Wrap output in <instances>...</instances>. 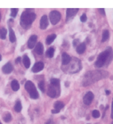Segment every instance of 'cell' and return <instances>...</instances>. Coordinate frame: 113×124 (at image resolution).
Instances as JSON below:
<instances>
[{
	"label": "cell",
	"mask_w": 113,
	"mask_h": 124,
	"mask_svg": "<svg viewBox=\"0 0 113 124\" xmlns=\"http://www.w3.org/2000/svg\"><path fill=\"white\" fill-rule=\"evenodd\" d=\"M43 69H44V63L42 62H37L35 63L33 68H32V71L33 72H39Z\"/></svg>",
	"instance_id": "9c48e42d"
},
{
	"label": "cell",
	"mask_w": 113,
	"mask_h": 124,
	"mask_svg": "<svg viewBox=\"0 0 113 124\" xmlns=\"http://www.w3.org/2000/svg\"><path fill=\"white\" fill-rule=\"evenodd\" d=\"M49 19L53 25H55L61 20V14L58 11H52L49 14Z\"/></svg>",
	"instance_id": "277c9868"
},
{
	"label": "cell",
	"mask_w": 113,
	"mask_h": 124,
	"mask_svg": "<svg viewBox=\"0 0 113 124\" xmlns=\"http://www.w3.org/2000/svg\"><path fill=\"white\" fill-rule=\"evenodd\" d=\"M109 37H110V31H104L102 32V42H105L109 39Z\"/></svg>",
	"instance_id": "44dd1931"
},
{
	"label": "cell",
	"mask_w": 113,
	"mask_h": 124,
	"mask_svg": "<svg viewBox=\"0 0 113 124\" xmlns=\"http://www.w3.org/2000/svg\"><path fill=\"white\" fill-rule=\"evenodd\" d=\"M2 70H3L4 73L6 74H8V73H11L12 70H13V65H12L11 62H7L6 64H5L2 68Z\"/></svg>",
	"instance_id": "30bf717a"
},
{
	"label": "cell",
	"mask_w": 113,
	"mask_h": 124,
	"mask_svg": "<svg viewBox=\"0 0 113 124\" xmlns=\"http://www.w3.org/2000/svg\"><path fill=\"white\" fill-rule=\"evenodd\" d=\"M59 88L60 87H54L50 85L49 87H48V90H47V95L52 98H54V97H57V96L59 95Z\"/></svg>",
	"instance_id": "5b68a950"
},
{
	"label": "cell",
	"mask_w": 113,
	"mask_h": 124,
	"mask_svg": "<svg viewBox=\"0 0 113 124\" xmlns=\"http://www.w3.org/2000/svg\"><path fill=\"white\" fill-rule=\"evenodd\" d=\"M63 106H64V104L62 103V102H61V101H57L55 104H54V110H57V111H59L60 112V110L61 109H62L63 108Z\"/></svg>",
	"instance_id": "d6986e66"
},
{
	"label": "cell",
	"mask_w": 113,
	"mask_h": 124,
	"mask_svg": "<svg viewBox=\"0 0 113 124\" xmlns=\"http://www.w3.org/2000/svg\"><path fill=\"white\" fill-rule=\"evenodd\" d=\"M110 53L109 50L104 51V52H102L101 54H99L98 57H97V60H96V62H95L96 67L97 68L102 67V66L104 65L105 62H106L107 59L109 58V55H110Z\"/></svg>",
	"instance_id": "7a4b0ae2"
},
{
	"label": "cell",
	"mask_w": 113,
	"mask_h": 124,
	"mask_svg": "<svg viewBox=\"0 0 113 124\" xmlns=\"http://www.w3.org/2000/svg\"><path fill=\"white\" fill-rule=\"evenodd\" d=\"M54 48L50 47L46 51V56L49 57V58H52V57L54 56Z\"/></svg>",
	"instance_id": "603a6c76"
},
{
	"label": "cell",
	"mask_w": 113,
	"mask_h": 124,
	"mask_svg": "<svg viewBox=\"0 0 113 124\" xmlns=\"http://www.w3.org/2000/svg\"><path fill=\"white\" fill-rule=\"evenodd\" d=\"M17 13H18L17 8H13L11 10V16L13 17V18H14V17L17 15Z\"/></svg>",
	"instance_id": "4316f807"
},
{
	"label": "cell",
	"mask_w": 113,
	"mask_h": 124,
	"mask_svg": "<svg viewBox=\"0 0 113 124\" xmlns=\"http://www.w3.org/2000/svg\"><path fill=\"white\" fill-rule=\"evenodd\" d=\"M92 115H93V118H99L100 117V112L98 110H93V113H92Z\"/></svg>",
	"instance_id": "484cf974"
},
{
	"label": "cell",
	"mask_w": 113,
	"mask_h": 124,
	"mask_svg": "<svg viewBox=\"0 0 113 124\" xmlns=\"http://www.w3.org/2000/svg\"><path fill=\"white\" fill-rule=\"evenodd\" d=\"M45 124H54V122H53V121H52V120H49V121H48Z\"/></svg>",
	"instance_id": "d6a6232c"
},
{
	"label": "cell",
	"mask_w": 113,
	"mask_h": 124,
	"mask_svg": "<svg viewBox=\"0 0 113 124\" xmlns=\"http://www.w3.org/2000/svg\"><path fill=\"white\" fill-rule=\"evenodd\" d=\"M38 87H39L40 90L42 91V92H44V91H45V82L40 81L39 83H38Z\"/></svg>",
	"instance_id": "83f0119b"
},
{
	"label": "cell",
	"mask_w": 113,
	"mask_h": 124,
	"mask_svg": "<svg viewBox=\"0 0 113 124\" xmlns=\"http://www.w3.org/2000/svg\"><path fill=\"white\" fill-rule=\"evenodd\" d=\"M37 39V36H36V35H32V36L29 38V39H28V47L32 49L34 46H36Z\"/></svg>",
	"instance_id": "52a82bcc"
},
{
	"label": "cell",
	"mask_w": 113,
	"mask_h": 124,
	"mask_svg": "<svg viewBox=\"0 0 113 124\" xmlns=\"http://www.w3.org/2000/svg\"><path fill=\"white\" fill-rule=\"evenodd\" d=\"M48 26V17L46 15H43L41 20H40V29L45 30Z\"/></svg>",
	"instance_id": "ba28073f"
},
{
	"label": "cell",
	"mask_w": 113,
	"mask_h": 124,
	"mask_svg": "<svg viewBox=\"0 0 113 124\" xmlns=\"http://www.w3.org/2000/svg\"><path fill=\"white\" fill-rule=\"evenodd\" d=\"M111 124H113V122H112V123H111Z\"/></svg>",
	"instance_id": "ab89813d"
},
{
	"label": "cell",
	"mask_w": 113,
	"mask_h": 124,
	"mask_svg": "<svg viewBox=\"0 0 113 124\" xmlns=\"http://www.w3.org/2000/svg\"><path fill=\"white\" fill-rule=\"evenodd\" d=\"M35 52L37 53V54H43V52H44V46H43L42 43H37L36 46H35Z\"/></svg>",
	"instance_id": "4fadbf2b"
},
{
	"label": "cell",
	"mask_w": 113,
	"mask_h": 124,
	"mask_svg": "<svg viewBox=\"0 0 113 124\" xmlns=\"http://www.w3.org/2000/svg\"><path fill=\"white\" fill-rule=\"evenodd\" d=\"M86 14H83L82 15H81V17H80V21L82 22V23H85V22H86Z\"/></svg>",
	"instance_id": "f1b7e54d"
},
{
	"label": "cell",
	"mask_w": 113,
	"mask_h": 124,
	"mask_svg": "<svg viewBox=\"0 0 113 124\" xmlns=\"http://www.w3.org/2000/svg\"><path fill=\"white\" fill-rule=\"evenodd\" d=\"M0 20H1V13H0Z\"/></svg>",
	"instance_id": "74e56055"
},
{
	"label": "cell",
	"mask_w": 113,
	"mask_h": 124,
	"mask_svg": "<svg viewBox=\"0 0 113 124\" xmlns=\"http://www.w3.org/2000/svg\"><path fill=\"white\" fill-rule=\"evenodd\" d=\"M56 39V35L55 34H52V35H49L47 38H46V40H45V42L47 45H50L52 43L54 42V40Z\"/></svg>",
	"instance_id": "2e32d148"
},
{
	"label": "cell",
	"mask_w": 113,
	"mask_h": 124,
	"mask_svg": "<svg viewBox=\"0 0 113 124\" xmlns=\"http://www.w3.org/2000/svg\"><path fill=\"white\" fill-rule=\"evenodd\" d=\"M9 38H10V41L11 42H15L16 40V37H15V34H14V31H13V29L10 28L9 29Z\"/></svg>",
	"instance_id": "ac0fdd59"
},
{
	"label": "cell",
	"mask_w": 113,
	"mask_h": 124,
	"mask_svg": "<svg viewBox=\"0 0 113 124\" xmlns=\"http://www.w3.org/2000/svg\"><path fill=\"white\" fill-rule=\"evenodd\" d=\"M36 19V14L34 13L29 12L28 9H27L25 12H23L21 17V25L24 29H28L30 27L31 23H33Z\"/></svg>",
	"instance_id": "6da1fadb"
},
{
	"label": "cell",
	"mask_w": 113,
	"mask_h": 124,
	"mask_svg": "<svg viewBox=\"0 0 113 124\" xmlns=\"http://www.w3.org/2000/svg\"><path fill=\"white\" fill-rule=\"evenodd\" d=\"M105 93L107 94V95H109V94H110V91H109V90H106V91H105Z\"/></svg>",
	"instance_id": "d590c367"
},
{
	"label": "cell",
	"mask_w": 113,
	"mask_h": 124,
	"mask_svg": "<svg viewBox=\"0 0 113 124\" xmlns=\"http://www.w3.org/2000/svg\"><path fill=\"white\" fill-rule=\"evenodd\" d=\"M62 64H63V65H68L69 63L71 62V58L68 54L63 53V54H62Z\"/></svg>",
	"instance_id": "8fae6325"
},
{
	"label": "cell",
	"mask_w": 113,
	"mask_h": 124,
	"mask_svg": "<svg viewBox=\"0 0 113 124\" xmlns=\"http://www.w3.org/2000/svg\"><path fill=\"white\" fill-rule=\"evenodd\" d=\"M99 11H100V13H102V15H105V12H104V9H99Z\"/></svg>",
	"instance_id": "1f68e13d"
},
{
	"label": "cell",
	"mask_w": 113,
	"mask_h": 124,
	"mask_svg": "<svg viewBox=\"0 0 113 124\" xmlns=\"http://www.w3.org/2000/svg\"><path fill=\"white\" fill-rule=\"evenodd\" d=\"M93 100V94L92 93V92H90V91L85 94V96H84V98H83V101H84L85 104H86V105L91 104V103H92Z\"/></svg>",
	"instance_id": "8992f818"
},
{
	"label": "cell",
	"mask_w": 113,
	"mask_h": 124,
	"mask_svg": "<svg viewBox=\"0 0 113 124\" xmlns=\"http://www.w3.org/2000/svg\"><path fill=\"white\" fill-rule=\"evenodd\" d=\"M6 34H7V31L5 28L3 27H0V39H5L6 37Z\"/></svg>",
	"instance_id": "ffe728a7"
},
{
	"label": "cell",
	"mask_w": 113,
	"mask_h": 124,
	"mask_svg": "<svg viewBox=\"0 0 113 124\" xmlns=\"http://www.w3.org/2000/svg\"><path fill=\"white\" fill-rule=\"evenodd\" d=\"M50 82H51L52 86L56 87H60V80L58 79H52L51 80H50Z\"/></svg>",
	"instance_id": "7402d4cb"
},
{
	"label": "cell",
	"mask_w": 113,
	"mask_h": 124,
	"mask_svg": "<svg viewBox=\"0 0 113 124\" xmlns=\"http://www.w3.org/2000/svg\"><path fill=\"white\" fill-rule=\"evenodd\" d=\"M25 89L28 92L29 96L31 98L33 99H37L38 98V93H37V89L35 85L31 81H27L25 84Z\"/></svg>",
	"instance_id": "3957f363"
},
{
	"label": "cell",
	"mask_w": 113,
	"mask_h": 124,
	"mask_svg": "<svg viewBox=\"0 0 113 124\" xmlns=\"http://www.w3.org/2000/svg\"><path fill=\"white\" fill-rule=\"evenodd\" d=\"M3 119H4V121H5V122H10L11 120H12V115L9 113H7L4 115Z\"/></svg>",
	"instance_id": "d4e9b609"
},
{
	"label": "cell",
	"mask_w": 113,
	"mask_h": 124,
	"mask_svg": "<svg viewBox=\"0 0 113 124\" xmlns=\"http://www.w3.org/2000/svg\"><path fill=\"white\" fill-rule=\"evenodd\" d=\"M78 12V8H74V9H71V8H69L66 10V14H67V18H71V17L74 16L75 14H77V13Z\"/></svg>",
	"instance_id": "7c38bea8"
},
{
	"label": "cell",
	"mask_w": 113,
	"mask_h": 124,
	"mask_svg": "<svg viewBox=\"0 0 113 124\" xmlns=\"http://www.w3.org/2000/svg\"><path fill=\"white\" fill-rule=\"evenodd\" d=\"M78 39H76V40H74L73 44H74V46H78Z\"/></svg>",
	"instance_id": "4dcf8cb0"
},
{
	"label": "cell",
	"mask_w": 113,
	"mask_h": 124,
	"mask_svg": "<svg viewBox=\"0 0 113 124\" xmlns=\"http://www.w3.org/2000/svg\"><path fill=\"white\" fill-rule=\"evenodd\" d=\"M0 124H2V123H1V122H0Z\"/></svg>",
	"instance_id": "f35d334b"
},
{
	"label": "cell",
	"mask_w": 113,
	"mask_h": 124,
	"mask_svg": "<svg viewBox=\"0 0 113 124\" xmlns=\"http://www.w3.org/2000/svg\"><path fill=\"white\" fill-rule=\"evenodd\" d=\"M52 113H59V111H57V110H54H54L52 111Z\"/></svg>",
	"instance_id": "836d02e7"
},
{
	"label": "cell",
	"mask_w": 113,
	"mask_h": 124,
	"mask_svg": "<svg viewBox=\"0 0 113 124\" xmlns=\"http://www.w3.org/2000/svg\"><path fill=\"white\" fill-rule=\"evenodd\" d=\"M22 62H23V64H24V66H25V68H29V66H30V60H29V58H28V55H24L23 56V59H22Z\"/></svg>",
	"instance_id": "9a60e30c"
},
{
	"label": "cell",
	"mask_w": 113,
	"mask_h": 124,
	"mask_svg": "<svg viewBox=\"0 0 113 124\" xmlns=\"http://www.w3.org/2000/svg\"><path fill=\"white\" fill-rule=\"evenodd\" d=\"M21 62V57H18L17 59H16V62Z\"/></svg>",
	"instance_id": "e575fe53"
},
{
	"label": "cell",
	"mask_w": 113,
	"mask_h": 124,
	"mask_svg": "<svg viewBox=\"0 0 113 124\" xmlns=\"http://www.w3.org/2000/svg\"><path fill=\"white\" fill-rule=\"evenodd\" d=\"M1 59H2V56H1V54H0V61H1Z\"/></svg>",
	"instance_id": "8d00e7d4"
},
{
	"label": "cell",
	"mask_w": 113,
	"mask_h": 124,
	"mask_svg": "<svg viewBox=\"0 0 113 124\" xmlns=\"http://www.w3.org/2000/svg\"><path fill=\"white\" fill-rule=\"evenodd\" d=\"M11 87L12 88H13V90L14 91H17L19 90V88H20V85H19V82L17 81V80H13L11 83Z\"/></svg>",
	"instance_id": "e0dca14e"
},
{
	"label": "cell",
	"mask_w": 113,
	"mask_h": 124,
	"mask_svg": "<svg viewBox=\"0 0 113 124\" xmlns=\"http://www.w3.org/2000/svg\"><path fill=\"white\" fill-rule=\"evenodd\" d=\"M85 51V43H81V44H78V46H77V52L78 54H83Z\"/></svg>",
	"instance_id": "5bb4252c"
},
{
	"label": "cell",
	"mask_w": 113,
	"mask_h": 124,
	"mask_svg": "<svg viewBox=\"0 0 113 124\" xmlns=\"http://www.w3.org/2000/svg\"><path fill=\"white\" fill-rule=\"evenodd\" d=\"M111 118L113 119V99H112V104H111Z\"/></svg>",
	"instance_id": "f546056e"
},
{
	"label": "cell",
	"mask_w": 113,
	"mask_h": 124,
	"mask_svg": "<svg viewBox=\"0 0 113 124\" xmlns=\"http://www.w3.org/2000/svg\"><path fill=\"white\" fill-rule=\"evenodd\" d=\"M21 108H22V106H21V102L17 101V102H16V104H15V106H14V110L19 113V112H21Z\"/></svg>",
	"instance_id": "cb8c5ba5"
}]
</instances>
